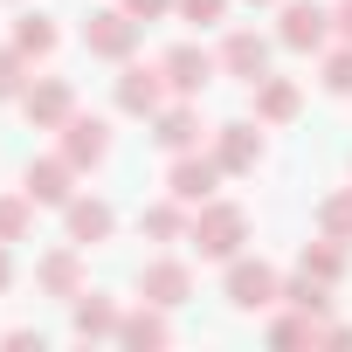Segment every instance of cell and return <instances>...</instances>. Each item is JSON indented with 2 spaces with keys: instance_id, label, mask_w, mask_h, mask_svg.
Wrapping results in <instances>:
<instances>
[{
  "instance_id": "8",
  "label": "cell",
  "mask_w": 352,
  "mask_h": 352,
  "mask_svg": "<svg viewBox=\"0 0 352 352\" xmlns=\"http://www.w3.org/2000/svg\"><path fill=\"white\" fill-rule=\"evenodd\" d=\"M21 187H28L35 208H69V201H76V166H69L63 152L28 159V166H21Z\"/></svg>"
},
{
  "instance_id": "11",
  "label": "cell",
  "mask_w": 352,
  "mask_h": 352,
  "mask_svg": "<svg viewBox=\"0 0 352 352\" xmlns=\"http://www.w3.org/2000/svg\"><path fill=\"white\" fill-rule=\"evenodd\" d=\"M138 297H145V304H159V311H180V304L194 297V276H187V263H173V256L145 263V270H138Z\"/></svg>"
},
{
  "instance_id": "20",
  "label": "cell",
  "mask_w": 352,
  "mask_h": 352,
  "mask_svg": "<svg viewBox=\"0 0 352 352\" xmlns=\"http://www.w3.org/2000/svg\"><path fill=\"white\" fill-rule=\"evenodd\" d=\"M187 214H194L187 201H173V194H166L159 208L138 214V235H152V242H180V235H187Z\"/></svg>"
},
{
  "instance_id": "13",
  "label": "cell",
  "mask_w": 352,
  "mask_h": 352,
  "mask_svg": "<svg viewBox=\"0 0 352 352\" xmlns=\"http://www.w3.org/2000/svg\"><path fill=\"white\" fill-rule=\"evenodd\" d=\"M63 159H69L76 173L104 166V159H111V124H104V118H83V111H76V118L63 124Z\"/></svg>"
},
{
  "instance_id": "34",
  "label": "cell",
  "mask_w": 352,
  "mask_h": 352,
  "mask_svg": "<svg viewBox=\"0 0 352 352\" xmlns=\"http://www.w3.org/2000/svg\"><path fill=\"white\" fill-rule=\"evenodd\" d=\"M249 8H283V0H249Z\"/></svg>"
},
{
  "instance_id": "1",
  "label": "cell",
  "mask_w": 352,
  "mask_h": 352,
  "mask_svg": "<svg viewBox=\"0 0 352 352\" xmlns=\"http://www.w3.org/2000/svg\"><path fill=\"white\" fill-rule=\"evenodd\" d=\"M187 242L201 249V256H214V263H228V256H242V242H249V214L235 208V201H201L194 214H187Z\"/></svg>"
},
{
  "instance_id": "28",
  "label": "cell",
  "mask_w": 352,
  "mask_h": 352,
  "mask_svg": "<svg viewBox=\"0 0 352 352\" xmlns=\"http://www.w3.org/2000/svg\"><path fill=\"white\" fill-rule=\"evenodd\" d=\"M331 97H352V42H331L324 49V76H318Z\"/></svg>"
},
{
  "instance_id": "23",
  "label": "cell",
  "mask_w": 352,
  "mask_h": 352,
  "mask_svg": "<svg viewBox=\"0 0 352 352\" xmlns=\"http://www.w3.org/2000/svg\"><path fill=\"white\" fill-rule=\"evenodd\" d=\"M297 270H311V276H324V283H338V276H345V242H331V235H318V242H304V256H297Z\"/></svg>"
},
{
  "instance_id": "17",
  "label": "cell",
  "mask_w": 352,
  "mask_h": 352,
  "mask_svg": "<svg viewBox=\"0 0 352 352\" xmlns=\"http://www.w3.org/2000/svg\"><path fill=\"white\" fill-rule=\"evenodd\" d=\"M63 228H69L76 249H90V242H111L118 214H111V201H69V208H63Z\"/></svg>"
},
{
  "instance_id": "32",
  "label": "cell",
  "mask_w": 352,
  "mask_h": 352,
  "mask_svg": "<svg viewBox=\"0 0 352 352\" xmlns=\"http://www.w3.org/2000/svg\"><path fill=\"white\" fill-rule=\"evenodd\" d=\"M331 28H338V42H352V0H338V8H331Z\"/></svg>"
},
{
  "instance_id": "15",
  "label": "cell",
  "mask_w": 352,
  "mask_h": 352,
  "mask_svg": "<svg viewBox=\"0 0 352 352\" xmlns=\"http://www.w3.org/2000/svg\"><path fill=\"white\" fill-rule=\"evenodd\" d=\"M214 159H221V173H256V166H263V131H256L249 118L221 124V131H214Z\"/></svg>"
},
{
  "instance_id": "30",
  "label": "cell",
  "mask_w": 352,
  "mask_h": 352,
  "mask_svg": "<svg viewBox=\"0 0 352 352\" xmlns=\"http://www.w3.org/2000/svg\"><path fill=\"white\" fill-rule=\"evenodd\" d=\"M0 345H14V352H42V331H35V324H14V331H0Z\"/></svg>"
},
{
  "instance_id": "14",
  "label": "cell",
  "mask_w": 352,
  "mask_h": 352,
  "mask_svg": "<svg viewBox=\"0 0 352 352\" xmlns=\"http://www.w3.org/2000/svg\"><path fill=\"white\" fill-rule=\"evenodd\" d=\"M249 104H256V124H290L304 111V90L290 76H256L249 83Z\"/></svg>"
},
{
  "instance_id": "3",
  "label": "cell",
  "mask_w": 352,
  "mask_h": 352,
  "mask_svg": "<svg viewBox=\"0 0 352 352\" xmlns=\"http://www.w3.org/2000/svg\"><path fill=\"white\" fill-rule=\"evenodd\" d=\"M276 42L297 49V56H324V49L338 42L331 8H318V0H283V28H276Z\"/></svg>"
},
{
  "instance_id": "6",
  "label": "cell",
  "mask_w": 352,
  "mask_h": 352,
  "mask_svg": "<svg viewBox=\"0 0 352 352\" xmlns=\"http://www.w3.org/2000/svg\"><path fill=\"white\" fill-rule=\"evenodd\" d=\"M214 187H221V159L214 152H173V173H166V194L173 201H187V208H201V201H214Z\"/></svg>"
},
{
  "instance_id": "19",
  "label": "cell",
  "mask_w": 352,
  "mask_h": 352,
  "mask_svg": "<svg viewBox=\"0 0 352 352\" xmlns=\"http://www.w3.org/2000/svg\"><path fill=\"white\" fill-rule=\"evenodd\" d=\"M56 42H63L56 14H21V21H14V49H21L28 63H49V56H56Z\"/></svg>"
},
{
  "instance_id": "12",
  "label": "cell",
  "mask_w": 352,
  "mask_h": 352,
  "mask_svg": "<svg viewBox=\"0 0 352 352\" xmlns=\"http://www.w3.org/2000/svg\"><path fill=\"white\" fill-rule=\"evenodd\" d=\"M214 56H221V76H242V83L270 76V35H256V28H228V42Z\"/></svg>"
},
{
  "instance_id": "31",
  "label": "cell",
  "mask_w": 352,
  "mask_h": 352,
  "mask_svg": "<svg viewBox=\"0 0 352 352\" xmlns=\"http://www.w3.org/2000/svg\"><path fill=\"white\" fill-rule=\"evenodd\" d=\"M124 14H138V21H159V14H173V0H118Z\"/></svg>"
},
{
  "instance_id": "4",
  "label": "cell",
  "mask_w": 352,
  "mask_h": 352,
  "mask_svg": "<svg viewBox=\"0 0 352 352\" xmlns=\"http://www.w3.org/2000/svg\"><path fill=\"white\" fill-rule=\"evenodd\" d=\"M138 14H124V8H97L90 21H83V49L90 56H104V63H131V49H138Z\"/></svg>"
},
{
  "instance_id": "26",
  "label": "cell",
  "mask_w": 352,
  "mask_h": 352,
  "mask_svg": "<svg viewBox=\"0 0 352 352\" xmlns=\"http://www.w3.org/2000/svg\"><path fill=\"white\" fill-rule=\"evenodd\" d=\"M270 338H276V345H318V318L290 304L283 318H270Z\"/></svg>"
},
{
  "instance_id": "16",
  "label": "cell",
  "mask_w": 352,
  "mask_h": 352,
  "mask_svg": "<svg viewBox=\"0 0 352 352\" xmlns=\"http://www.w3.org/2000/svg\"><path fill=\"white\" fill-rule=\"evenodd\" d=\"M69 324H76V338H118L124 311H118L104 290H76V297H69Z\"/></svg>"
},
{
  "instance_id": "5",
  "label": "cell",
  "mask_w": 352,
  "mask_h": 352,
  "mask_svg": "<svg viewBox=\"0 0 352 352\" xmlns=\"http://www.w3.org/2000/svg\"><path fill=\"white\" fill-rule=\"evenodd\" d=\"M159 69H166V90H173V97H201V90L221 76V56H208L201 42H173V49L159 56Z\"/></svg>"
},
{
  "instance_id": "22",
  "label": "cell",
  "mask_w": 352,
  "mask_h": 352,
  "mask_svg": "<svg viewBox=\"0 0 352 352\" xmlns=\"http://www.w3.org/2000/svg\"><path fill=\"white\" fill-rule=\"evenodd\" d=\"M283 304H297V311L324 318V311H331V283H324V276H311V270H297V276H283Z\"/></svg>"
},
{
  "instance_id": "27",
  "label": "cell",
  "mask_w": 352,
  "mask_h": 352,
  "mask_svg": "<svg viewBox=\"0 0 352 352\" xmlns=\"http://www.w3.org/2000/svg\"><path fill=\"white\" fill-rule=\"evenodd\" d=\"M28 69H35V63H28L21 49H0V104H21V90L35 83Z\"/></svg>"
},
{
  "instance_id": "7",
  "label": "cell",
  "mask_w": 352,
  "mask_h": 352,
  "mask_svg": "<svg viewBox=\"0 0 352 352\" xmlns=\"http://www.w3.org/2000/svg\"><path fill=\"white\" fill-rule=\"evenodd\" d=\"M21 111H28L35 131H63V124L76 118V83H69V76H35V83L21 90Z\"/></svg>"
},
{
  "instance_id": "25",
  "label": "cell",
  "mask_w": 352,
  "mask_h": 352,
  "mask_svg": "<svg viewBox=\"0 0 352 352\" xmlns=\"http://www.w3.org/2000/svg\"><path fill=\"white\" fill-rule=\"evenodd\" d=\"M318 235H331V242H345V249H352V187L318 201Z\"/></svg>"
},
{
  "instance_id": "24",
  "label": "cell",
  "mask_w": 352,
  "mask_h": 352,
  "mask_svg": "<svg viewBox=\"0 0 352 352\" xmlns=\"http://www.w3.org/2000/svg\"><path fill=\"white\" fill-rule=\"evenodd\" d=\"M28 228H35V201H28V187L21 194H0V242H28Z\"/></svg>"
},
{
  "instance_id": "18",
  "label": "cell",
  "mask_w": 352,
  "mask_h": 352,
  "mask_svg": "<svg viewBox=\"0 0 352 352\" xmlns=\"http://www.w3.org/2000/svg\"><path fill=\"white\" fill-rule=\"evenodd\" d=\"M35 283H42L49 297H63V304H69V297L83 290V263H76V242H69V249H49V256L35 263Z\"/></svg>"
},
{
  "instance_id": "21",
  "label": "cell",
  "mask_w": 352,
  "mask_h": 352,
  "mask_svg": "<svg viewBox=\"0 0 352 352\" xmlns=\"http://www.w3.org/2000/svg\"><path fill=\"white\" fill-rule=\"evenodd\" d=\"M166 338H173V324H166L159 304H145V311H131V318L118 324V345H138V352H145V345H166Z\"/></svg>"
},
{
  "instance_id": "2",
  "label": "cell",
  "mask_w": 352,
  "mask_h": 352,
  "mask_svg": "<svg viewBox=\"0 0 352 352\" xmlns=\"http://www.w3.org/2000/svg\"><path fill=\"white\" fill-rule=\"evenodd\" d=\"M221 290H228V304H235V311H270V304H283V276H276L263 256H228Z\"/></svg>"
},
{
  "instance_id": "10",
  "label": "cell",
  "mask_w": 352,
  "mask_h": 352,
  "mask_svg": "<svg viewBox=\"0 0 352 352\" xmlns=\"http://www.w3.org/2000/svg\"><path fill=\"white\" fill-rule=\"evenodd\" d=\"M201 97H173V104H159L152 111V138L166 145V152H194L201 145Z\"/></svg>"
},
{
  "instance_id": "33",
  "label": "cell",
  "mask_w": 352,
  "mask_h": 352,
  "mask_svg": "<svg viewBox=\"0 0 352 352\" xmlns=\"http://www.w3.org/2000/svg\"><path fill=\"white\" fill-rule=\"evenodd\" d=\"M14 283V256H8V242H0V290Z\"/></svg>"
},
{
  "instance_id": "29",
  "label": "cell",
  "mask_w": 352,
  "mask_h": 352,
  "mask_svg": "<svg viewBox=\"0 0 352 352\" xmlns=\"http://www.w3.org/2000/svg\"><path fill=\"white\" fill-rule=\"evenodd\" d=\"M173 14L194 21V28H221L228 21V0H173Z\"/></svg>"
},
{
  "instance_id": "9",
  "label": "cell",
  "mask_w": 352,
  "mask_h": 352,
  "mask_svg": "<svg viewBox=\"0 0 352 352\" xmlns=\"http://www.w3.org/2000/svg\"><path fill=\"white\" fill-rule=\"evenodd\" d=\"M166 97L173 90H166V69L159 63H124V76H118V111L124 118H152Z\"/></svg>"
}]
</instances>
